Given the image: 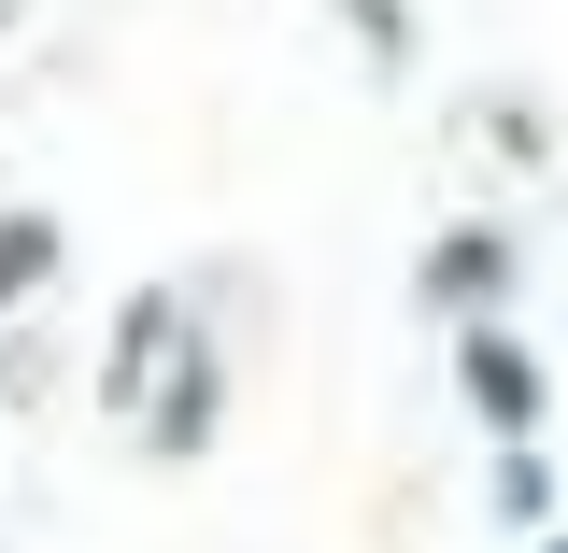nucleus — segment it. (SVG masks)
<instances>
[{"mask_svg": "<svg viewBox=\"0 0 568 553\" xmlns=\"http://www.w3.org/2000/svg\"><path fill=\"white\" fill-rule=\"evenodd\" d=\"M497 511H511V525H540V511H555V483H540V454H511V469H497Z\"/></svg>", "mask_w": 568, "mask_h": 553, "instance_id": "20e7f679", "label": "nucleus"}, {"mask_svg": "<svg viewBox=\"0 0 568 553\" xmlns=\"http://www.w3.org/2000/svg\"><path fill=\"white\" fill-rule=\"evenodd\" d=\"M497 270H511V242H497V227H455V242L426 256V298H497Z\"/></svg>", "mask_w": 568, "mask_h": 553, "instance_id": "f03ea898", "label": "nucleus"}, {"mask_svg": "<svg viewBox=\"0 0 568 553\" xmlns=\"http://www.w3.org/2000/svg\"><path fill=\"white\" fill-rule=\"evenodd\" d=\"M43 270H58V227H43V213H0V313H14Z\"/></svg>", "mask_w": 568, "mask_h": 553, "instance_id": "7ed1b4c3", "label": "nucleus"}, {"mask_svg": "<svg viewBox=\"0 0 568 553\" xmlns=\"http://www.w3.org/2000/svg\"><path fill=\"white\" fill-rule=\"evenodd\" d=\"M469 412L497 426V440H526V426H540V369H526V341H469Z\"/></svg>", "mask_w": 568, "mask_h": 553, "instance_id": "f257e3e1", "label": "nucleus"}]
</instances>
